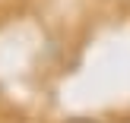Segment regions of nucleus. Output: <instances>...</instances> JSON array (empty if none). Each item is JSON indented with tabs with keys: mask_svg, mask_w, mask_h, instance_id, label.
<instances>
[{
	"mask_svg": "<svg viewBox=\"0 0 130 123\" xmlns=\"http://www.w3.org/2000/svg\"><path fill=\"white\" fill-rule=\"evenodd\" d=\"M67 123H102V120H92V117H70Z\"/></svg>",
	"mask_w": 130,
	"mask_h": 123,
	"instance_id": "nucleus-1",
	"label": "nucleus"
}]
</instances>
